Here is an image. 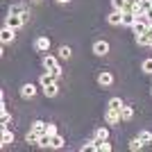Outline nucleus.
<instances>
[{
	"label": "nucleus",
	"instance_id": "nucleus-12",
	"mask_svg": "<svg viewBox=\"0 0 152 152\" xmlns=\"http://www.w3.org/2000/svg\"><path fill=\"white\" fill-rule=\"evenodd\" d=\"M14 139H16V136H14V132H9V127H5V129H2V141H0V143H2V148L12 145Z\"/></svg>",
	"mask_w": 152,
	"mask_h": 152
},
{
	"label": "nucleus",
	"instance_id": "nucleus-17",
	"mask_svg": "<svg viewBox=\"0 0 152 152\" xmlns=\"http://www.w3.org/2000/svg\"><path fill=\"white\" fill-rule=\"evenodd\" d=\"M52 82H57V80H55V77H52L48 70H45L43 75L39 77V84H41V89H43V86H48V84H52Z\"/></svg>",
	"mask_w": 152,
	"mask_h": 152
},
{
	"label": "nucleus",
	"instance_id": "nucleus-25",
	"mask_svg": "<svg viewBox=\"0 0 152 152\" xmlns=\"http://www.w3.org/2000/svg\"><path fill=\"white\" fill-rule=\"evenodd\" d=\"M45 125H48V123H43V121H34L32 123V129L39 132V134H45Z\"/></svg>",
	"mask_w": 152,
	"mask_h": 152
},
{
	"label": "nucleus",
	"instance_id": "nucleus-16",
	"mask_svg": "<svg viewBox=\"0 0 152 152\" xmlns=\"http://www.w3.org/2000/svg\"><path fill=\"white\" fill-rule=\"evenodd\" d=\"M55 66H59V61L52 57V55H45V57H43V68L45 70H52Z\"/></svg>",
	"mask_w": 152,
	"mask_h": 152
},
{
	"label": "nucleus",
	"instance_id": "nucleus-19",
	"mask_svg": "<svg viewBox=\"0 0 152 152\" xmlns=\"http://www.w3.org/2000/svg\"><path fill=\"white\" fill-rule=\"evenodd\" d=\"M0 118H2V129H5V127L12 123V114L7 111V107H0Z\"/></svg>",
	"mask_w": 152,
	"mask_h": 152
},
{
	"label": "nucleus",
	"instance_id": "nucleus-11",
	"mask_svg": "<svg viewBox=\"0 0 152 152\" xmlns=\"http://www.w3.org/2000/svg\"><path fill=\"white\" fill-rule=\"evenodd\" d=\"M64 145H66V141H64V136H61V134H52V136H50V148H55V150H59V148H64Z\"/></svg>",
	"mask_w": 152,
	"mask_h": 152
},
{
	"label": "nucleus",
	"instance_id": "nucleus-6",
	"mask_svg": "<svg viewBox=\"0 0 152 152\" xmlns=\"http://www.w3.org/2000/svg\"><path fill=\"white\" fill-rule=\"evenodd\" d=\"M34 95H37V86H34V84H23V86H20V98H25V100H32V98H34Z\"/></svg>",
	"mask_w": 152,
	"mask_h": 152
},
{
	"label": "nucleus",
	"instance_id": "nucleus-26",
	"mask_svg": "<svg viewBox=\"0 0 152 152\" xmlns=\"http://www.w3.org/2000/svg\"><path fill=\"white\" fill-rule=\"evenodd\" d=\"M141 70H143L145 75H152V57H150V59H143V64H141Z\"/></svg>",
	"mask_w": 152,
	"mask_h": 152
},
{
	"label": "nucleus",
	"instance_id": "nucleus-35",
	"mask_svg": "<svg viewBox=\"0 0 152 152\" xmlns=\"http://www.w3.org/2000/svg\"><path fill=\"white\" fill-rule=\"evenodd\" d=\"M34 2H41V0H34Z\"/></svg>",
	"mask_w": 152,
	"mask_h": 152
},
{
	"label": "nucleus",
	"instance_id": "nucleus-27",
	"mask_svg": "<svg viewBox=\"0 0 152 152\" xmlns=\"http://www.w3.org/2000/svg\"><path fill=\"white\" fill-rule=\"evenodd\" d=\"M141 148H143V141H141L139 136H136V139H132V141H129V150H132V152L141 150Z\"/></svg>",
	"mask_w": 152,
	"mask_h": 152
},
{
	"label": "nucleus",
	"instance_id": "nucleus-2",
	"mask_svg": "<svg viewBox=\"0 0 152 152\" xmlns=\"http://www.w3.org/2000/svg\"><path fill=\"white\" fill-rule=\"evenodd\" d=\"M5 25H7V27H12V30H18V27L25 25V18H23V16H16V14H7Z\"/></svg>",
	"mask_w": 152,
	"mask_h": 152
},
{
	"label": "nucleus",
	"instance_id": "nucleus-9",
	"mask_svg": "<svg viewBox=\"0 0 152 152\" xmlns=\"http://www.w3.org/2000/svg\"><path fill=\"white\" fill-rule=\"evenodd\" d=\"M107 23L109 25H123V12H116L114 9V12L107 16Z\"/></svg>",
	"mask_w": 152,
	"mask_h": 152
},
{
	"label": "nucleus",
	"instance_id": "nucleus-28",
	"mask_svg": "<svg viewBox=\"0 0 152 152\" xmlns=\"http://www.w3.org/2000/svg\"><path fill=\"white\" fill-rule=\"evenodd\" d=\"M70 55H73V50H70L68 45H61V48H59V57L61 59H70Z\"/></svg>",
	"mask_w": 152,
	"mask_h": 152
},
{
	"label": "nucleus",
	"instance_id": "nucleus-3",
	"mask_svg": "<svg viewBox=\"0 0 152 152\" xmlns=\"http://www.w3.org/2000/svg\"><path fill=\"white\" fill-rule=\"evenodd\" d=\"M104 121H107L109 125H118V123L123 121V118H121V109H109L107 107V111H104Z\"/></svg>",
	"mask_w": 152,
	"mask_h": 152
},
{
	"label": "nucleus",
	"instance_id": "nucleus-34",
	"mask_svg": "<svg viewBox=\"0 0 152 152\" xmlns=\"http://www.w3.org/2000/svg\"><path fill=\"white\" fill-rule=\"evenodd\" d=\"M139 2H148V0H139Z\"/></svg>",
	"mask_w": 152,
	"mask_h": 152
},
{
	"label": "nucleus",
	"instance_id": "nucleus-1",
	"mask_svg": "<svg viewBox=\"0 0 152 152\" xmlns=\"http://www.w3.org/2000/svg\"><path fill=\"white\" fill-rule=\"evenodd\" d=\"M132 30H134V34H145V32L150 30V18H148V16H139V18L134 20Z\"/></svg>",
	"mask_w": 152,
	"mask_h": 152
},
{
	"label": "nucleus",
	"instance_id": "nucleus-36",
	"mask_svg": "<svg viewBox=\"0 0 152 152\" xmlns=\"http://www.w3.org/2000/svg\"><path fill=\"white\" fill-rule=\"evenodd\" d=\"M150 93H152V91H150Z\"/></svg>",
	"mask_w": 152,
	"mask_h": 152
},
{
	"label": "nucleus",
	"instance_id": "nucleus-15",
	"mask_svg": "<svg viewBox=\"0 0 152 152\" xmlns=\"http://www.w3.org/2000/svg\"><path fill=\"white\" fill-rule=\"evenodd\" d=\"M134 20H136V16H134L129 9H125V12H123V25H125V27H132Z\"/></svg>",
	"mask_w": 152,
	"mask_h": 152
},
{
	"label": "nucleus",
	"instance_id": "nucleus-21",
	"mask_svg": "<svg viewBox=\"0 0 152 152\" xmlns=\"http://www.w3.org/2000/svg\"><path fill=\"white\" fill-rule=\"evenodd\" d=\"M111 9H116V12H125V9H129V7H127V0H111Z\"/></svg>",
	"mask_w": 152,
	"mask_h": 152
},
{
	"label": "nucleus",
	"instance_id": "nucleus-8",
	"mask_svg": "<svg viewBox=\"0 0 152 152\" xmlns=\"http://www.w3.org/2000/svg\"><path fill=\"white\" fill-rule=\"evenodd\" d=\"M98 84H100V86H111V84H114V75H111L109 70H102L100 75H98Z\"/></svg>",
	"mask_w": 152,
	"mask_h": 152
},
{
	"label": "nucleus",
	"instance_id": "nucleus-7",
	"mask_svg": "<svg viewBox=\"0 0 152 152\" xmlns=\"http://www.w3.org/2000/svg\"><path fill=\"white\" fill-rule=\"evenodd\" d=\"M34 48H37L39 52H48L50 50V39L48 37H39L37 41H34Z\"/></svg>",
	"mask_w": 152,
	"mask_h": 152
},
{
	"label": "nucleus",
	"instance_id": "nucleus-23",
	"mask_svg": "<svg viewBox=\"0 0 152 152\" xmlns=\"http://www.w3.org/2000/svg\"><path fill=\"white\" fill-rule=\"evenodd\" d=\"M107 107L109 109H123V107H125V102H123L121 98H111V100L107 102Z\"/></svg>",
	"mask_w": 152,
	"mask_h": 152
},
{
	"label": "nucleus",
	"instance_id": "nucleus-4",
	"mask_svg": "<svg viewBox=\"0 0 152 152\" xmlns=\"http://www.w3.org/2000/svg\"><path fill=\"white\" fill-rule=\"evenodd\" d=\"M107 52H109V43L104 41V39H98V41L93 43V55L95 57H104Z\"/></svg>",
	"mask_w": 152,
	"mask_h": 152
},
{
	"label": "nucleus",
	"instance_id": "nucleus-30",
	"mask_svg": "<svg viewBox=\"0 0 152 152\" xmlns=\"http://www.w3.org/2000/svg\"><path fill=\"white\" fill-rule=\"evenodd\" d=\"M48 73H50V75L55 77V80H59V77H61V66H55V68H52V70H48Z\"/></svg>",
	"mask_w": 152,
	"mask_h": 152
},
{
	"label": "nucleus",
	"instance_id": "nucleus-22",
	"mask_svg": "<svg viewBox=\"0 0 152 152\" xmlns=\"http://www.w3.org/2000/svg\"><path fill=\"white\" fill-rule=\"evenodd\" d=\"M141 141H143V145H148V143H152V132H148V129H141L139 134H136Z\"/></svg>",
	"mask_w": 152,
	"mask_h": 152
},
{
	"label": "nucleus",
	"instance_id": "nucleus-14",
	"mask_svg": "<svg viewBox=\"0 0 152 152\" xmlns=\"http://www.w3.org/2000/svg\"><path fill=\"white\" fill-rule=\"evenodd\" d=\"M39 139H41V134L34 132V129H30L25 134V143H30V145H39Z\"/></svg>",
	"mask_w": 152,
	"mask_h": 152
},
{
	"label": "nucleus",
	"instance_id": "nucleus-24",
	"mask_svg": "<svg viewBox=\"0 0 152 152\" xmlns=\"http://www.w3.org/2000/svg\"><path fill=\"white\" fill-rule=\"evenodd\" d=\"M95 152H111V143H109L107 139H104V141H98V148H95Z\"/></svg>",
	"mask_w": 152,
	"mask_h": 152
},
{
	"label": "nucleus",
	"instance_id": "nucleus-13",
	"mask_svg": "<svg viewBox=\"0 0 152 152\" xmlns=\"http://www.w3.org/2000/svg\"><path fill=\"white\" fill-rule=\"evenodd\" d=\"M43 93H45V98H57V95H59L57 82H52V84H48V86H43Z\"/></svg>",
	"mask_w": 152,
	"mask_h": 152
},
{
	"label": "nucleus",
	"instance_id": "nucleus-31",
	"mask_svg": "<svg viewBox=\"0 0 152 152\" xmlns=\"http://www.w3.org/2000/svg\"><path fill=\"white\" fill-rule=\"evenodd\" d=\"M45 134H57V125H55V123H48V125H45Z\"/></svg>",
	"mask_w": 152,
	"mask_h": 152
},
{
	"label": "nucleus",
	"instance_id": "nucleus-20",
	"mask_svg": "<svg viewBox=\"0 0 152 152\" xmlns=\"http://www.w3.org/2000/svg\"><path fill=\"white\" fill-rule=\"evenodd\" d=\"M132 116H134V107L125 104V107L121 109V118H123V121H132Z\"/></svg>",
	"mask_w": 152,
	"mask_h": 152
},
{
	"label": "nucleus",
	"instance_id": "nucleus-32",
	"mask_svg": "<svg viewBox=\"0 0 152 152\" xmlns=\"http://www.w3.org/2000/svg\"><path fill=\"white\" fill-rule=\"evenodd\" d=\"M136 2H139V0H127V7H129V9H132V7L136 5Z\"/></svg>",
	"mask_w": 152,
	"mask_h": 152
},
{
	"label": "nucleus",
	"instance_id": "nucleus-29",
	"mask_svg": "<svg viewBox=\"0 0 152 152\" xmlns=\"http://www.w3.org/2000/svg\"><path fill=\"white\" fill-rule=\"evenodd\" d=\"M39 148H50V134H41V139H39Z\"/></svg>",
	"mask_w": 152,
	"mask_h": 152
},
{
	"label": "nucleus",
	"instance_id": "nucleus-10",
	"mask_svg": "<svg viewBox=\"0 0 152 152\" xmlns=\"http://www.w3.org/2000/svg\"><path fill=\"white\" fill-rule=\"evenodd\" d=\"M7 14H16V16H25V14H30L27 12V7L23 5V2H16V5H12L9 7V12Z\"/></svg>",
	"mask_w": 152,
	"mask_h": 152
},
{
	"label": "nucleus",
	"instance_id": "nucleus-5",
	"mask_svg": "<svg viewBox=\"0 0 152 152\" xmlns=\"http://www.w3.org/2000/svg\"><path fill=\"white\" fill-rule=\"evenodd\" d=\"M14 39H16V30H12V27L2 25V30H0V41L7 45V43H12Z\"/></svg>",
	"mask_w": 152,
	"mask_h": 152
},
{
	"label": "nucleus",
	"instance_id": "nucleus-18",
	"mask_svg": "<svg viewBox=\"0 0 152 152\" xmlns=\"http://www.w3.org/2000/svg\"><path fill=\"white\" fill-rule=\"evenodd\" d=\"M93 139H95V141L109 139V129H107V127H98V129H95V134H93Z\"/></svg>",
	"mask_w": 152,
	"mask_h": 152
},
{
	"label": "nucleus",
	"instance_id": "nucleus-33",
	"mask_svg": "<svg viewBox=\"0 0 152 152\" xmlns=\"http://www.w3.org/2000/svg\"><path fill=\"white\" fill-rule=\"evenodd\" d=\"M57 2H61V5H68V2H70V0H57Z\"/></svg>",
	"mask_w": 152,
	"mask_h": 152
}]
</instances>
